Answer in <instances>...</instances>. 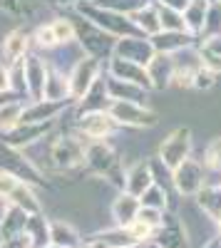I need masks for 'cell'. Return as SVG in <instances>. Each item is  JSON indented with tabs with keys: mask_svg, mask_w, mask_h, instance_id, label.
Instances as JSON below:
<instances>
[{
	"mask_svg": "<svg viewBox=\"0 0 221 248\" xmlns=\"http://www.w3.org/2000/svg\"><path fill=\"white\" fill-rule=\"evenodd\" d=\"M187 152H189V132L187 129H179L174 137L167 139V144L162 147V156H164V161L169 164L172 169H176L179 164L187 159Z\"/></svg>",
	"mask_w": 221,
	"mask_h": 248,
	"instance_id": "2",
	"label": "cell"
},
{
	"mask_svg": "<svg viewBox=\"0 0 221 248\" xmlns=\"http://www.w3.org/2000/svg\"><path fill=\"white\" fill-rule=\"evenodd\" d=\"M206 169L216 171L221 176V139L209 144V149H206Z\"/></svg>",
	"mask_w": 221,
	"mask_h": 248,
	"instance_id": "4",
	"label": "cell"
},
{
	"mask_svg": "<svg viewBox=\"0 0 221 248\" xmlns=\"http://www.w3.org/2000/svg\"><path fill=\"white\" fill-rule=\"evenodd\" d=\"M137 214H139V203L134 201V196H122L114 206V216L122 226H129L137 218Z\"/></svg>",
	"mask_w": 221,
	"mask_h": 248,
	"instance_id": "3",
	"label": "cell"
},
{
	"mask_svg": "<svg viewBox=\"0 0 221 248\" xmlns=\"http://www.w3.org/2000/svg\"><path fill=\"white\" fill-rule=\"evenodd\" d=\"M174 181H176V186H179L182 194H196V191L204 189V171H202L199 164L184 159L174 169Z\"/></svg>",
	"mask_w": 221,
	"mask_h": 248,
	"instance_id": "1",
	"label": "cell"
}]
</instances>
